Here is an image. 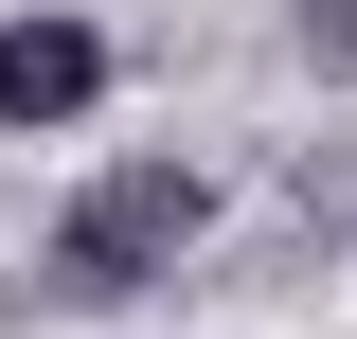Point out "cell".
<instances>
[{
    "label": "cell",
    "mask_w": 357,
    "mask_h": 339,
    "mask_svg": "<svg viewBox=\"0 0 357 339\" xmlns=\"http://www.w3.org/2000/svg\"><path fill=\"white\" fill-rule=\"evenodd\" d=\"M197 232H215V179L197 161H107L72 214H54V286L72 303H126V286H161Z\"/></svg>",
    "instance_id": "obj_1"
},
{
    "label": "cell",
    "mask_w": 357,
    "mask_h": 339,
    "mask_svg": "<svg viewBox=\"0 0 357 339\" xmlns=\"http://www.w3.org/2000/svg\"><path fill=\"white\" fill-rule=\"evenodd\" d=\"M107 89V36L89 18H0V126H72Z\"/></svg>",
    "instance_id": "obj_2"
}]
</instances>
